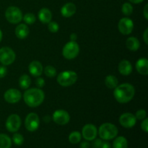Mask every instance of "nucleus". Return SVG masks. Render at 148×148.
<instances>
[{
	"mask_svg": "<svg viewBox=\"0 0 148 148\" xmlns=\"http://www.w3.org/2000/svg\"><path fill=\"white\" fill-rule=\"evenodd\" d=\"M135 94L134 86L130 83H123L114 88V96L119 103H127L133 99Z\"/></svg>",
	"mask_w": 148,
	"mask_h": 148,
	"instance_id": "obj_1",
	"label": "nucleus"
},
{
	"mask_svg": "<svg viewBox=\"0 0 148 148\" xmlns=\"http://www.w3.org/2000/svg\"><path fill=\"white\" fill-rule=\"evenodd\" d=\"M45 94L40 88H30L27 90L23 95L25 103L29 107H38L43 102Z\"/></svg>",
	"mask_w": 148,
	"mask_h": 148,
	"instance_id": "obj_2",
	"label": "nucleus"
},
{
	"mask_svg": "<svg viewBox=\"0 0 148 148\" xmlns=\"http://www.w3.org/2000/svg\"><path fill=\"white\" fill-rule=\"evenodd\" d=\"M118 132V128L111 123H104L101 124L98 130L100 137L104 140H110L115 138Z\"/></svg>",
	"mask_w": 148,
	"mask_h": 148,
	"instance_id": "obj_3",
	"label": "nucleus"
},
{
	"mask_svg": "<svg viewBox=\"0 0 148 148\" xmlns=\"http://www.w3.org/2000/svg\"><path fill=\"white\" fill-rule=\"evenodd\" d=\"M77 79V75L71 70L64 71L57 76V82L61 86L69 87L74 85Z\"/></svg>",
	"mask_w": 148,
	"mask_h": 148,
	"instance_id": "obj_4",
	"label": "nucleus"
},
{
	"mask_svg": "<svg viewBox=\"0 0 148 148\" xmlns=\"http://www.w3.org/2000/svg\"><path fill=\"white\" fill-rule=\"evenodd\" d=\"M79 53V46L76 41H72L66 43L62 50L63 56L66 59H73L77 56Z\"/></svg>",
	"mask_w": 148,
	"mask_h": 148,
	"instance_id": "obj_5",
	"label": "nucleus"
},
{
	"mask_svg": "<svg viewBox=\"0 0 148 148\" xmlns=\"http://www.w3.org/2000/svg\"><path fill=\"white\" fill-rule=\"evenodd\" d=\"M23 13L17 7L11 6L7 9L5 12V17L9 23L12 24H17L23 20Z\"/></svg>",
	"mask_w": 148,
	"mask_h": 148,
	"instance_id": "obj_6",
	"label": "nucleus"
},
{
	"mask_svg": "<svg viewBox=\"0 0 148 148\" xmlns=\"http://www.w3.org/2000/svg\"><path fill=\"white\" fill-rule=\"evenodd\" d=\"M16 54L14 51L10 47L4 46L0 49V62L4 66L12 64L14 62Z\"/></svg>",
	"mask_w": 148,
	"mask_h": 148,
	"instance_id": "obj_7",
	"label": "nucleus"
},
{
	"mask_svg": "<svg viewBox=\"0 0 148 148\" xmlns=\"http://www.w3.org/2000/svg\"><path fill=\"white\" fill-rule=\"evenodd\" d=\"M40 125V119L36 113L27 114L25 120V127L29 132H35L38 129Z\"/></svg>",
	"mask_w": 148,
	"mask_h": 148,
	"instance_id": "obj_8",
	"label": "nucleus"
},
{
	"mask_svg": "<svg viewBox=\"0 0 148 148\" xmlns=\"http://www.w3.org/2000/svg\"><path fill=\"white\" fill-rule=\"evenodd\" d=\"M6 128L10 132H16L21 126V119L17 114H11L6 121Z\"/></svg>",
	"mask_w": 148,
	"mask_h": 148,
	"instance_id": "obj_9",
	"label": "nucleus"
},
{
	"mask_svg": "<svg viewBox=\"0 0 148 148\" xmlns=\"http://www.w3.org/2000/svg\"><path fill=\"white\" fill-rule=\"evenodd\" d=\"M118 29L122 35H130L134 29V23L132 20L129 17L121 18L118 23Z\"/></svg>",
	"mask_w": 148,
	"mask_h": 148,
	"instance_id": "obj_10",
	"label": "nucleus"
},
{
	"mask_svg": "<svg viewBox=\"0 0 148 148\" xmlns=\"http://www.w3.org/2000/svg\"><path fill=\"white\" fill-rule=\"evenodd\" d=\"M53 121L59 125H65L70 120V116L67 111L64 110H56L53 114Z\"/></svg>",
	"mask_w": 148,
	"mask_h": 148,
	"instance_id": "obj_11",
	"label": "nucleus"
},
{
	"mask_svg": "<svg viewBox=\"0 0 148 148\" xmlns=\"http://www.w3.org/2000/svg\"><path fill=\"white\" fill-rule=\"evenodd\" d=\"M4 98L9 103H17L21 100L22 93L19 90L10 88L4 92Z\"/></svg>",
	"mask_w": 148,
	"mask_h": 148,
	"instance_id": "obj_12",
	"label": "nucleus"
},
{
	"mask_svg": "<svg viewBox=\"0 0 148 148\" xmlns=\"http://www.w3.org/2000/svg\"><path fill=\"white\" fill-rule=\"evenodd\" d=\"M119 121L123 127L130 129L135 126L137 123V119L135 116L132 113H124L120 116Z\"/></svg>",
	"mask_w": 148,
	"mask_h": 148,
	"instance_id": "obj_13",
	"label": "nucleus"
},
{
	"mask_svg": "<svg viewBox=\"0 0 148 148\" xmlns=\"http://www.w3.org/2000/svg\"><path fill=\"white\" fill-rule=\"evenodd\" d=\"M98 134V130L96 127L92 124H88L85 125L82 130V135L85 140L92 141L95 140Z\"/></svg>",
	"mask_w": 148,
	"mask_h": 148,
	"instance_id": "obj_14",
	"label": "nucleus"
},
{
	"mask_svg": "<svg viewBox=\"0 0 148 148\" xmlns=\"http://www.w3.org/2000/svg\"><path fill=\"white\" fill-rule=\"evenodd\" d=\"M28 69L31 75L36 77H40L43 72V65L38 61H33L32 62H30L28 66Z\"/></svg>",
	"mask_w": 148,
	"mask_h": 148,
	"instance_id": "obj_15",
	"label": "nucleus"
},
{
	"mask_svg": "<svg viewBox=\"0 0 148 148\" xmlns=\"http://www.w3.org/2000/svg\"><path fill=\"white\" fill-rule=\"evenodd\" d=\"M118 69L121 75L124 76H128L132 72V65L130 61L124 59L119 64Z\"/></svg>",
	"mask_w": 148,
	"mask_h": 148,
	"instance_id": "obj_16",
	"label": "nucleus"
},
{
	"mask_svg": "<svg viewBox=\"0 0 148 148\" xmlns=\"http://www.w3.org/2000/svg\"><path fill=\"white\" fill-rule=\"evenodd\" d=\"M77 7L74 3L68 2L61 9V14L64 17H70L75 14Z\"/></svg>",
	"mask_w": 148,
	"mask_h": 148,
	"instance_id": "obj_17",
	"label": "nucleus"
},
{
	"mask_svg": "<svg viewBox=\"0 0 148 148\" xmlns=\"http://www.w3.org/2000/svg\"><path fill=\"white\" fill-rule=\"evenodd\" d=\"M136 69L143 75H148V60L146 58H140L136 63Z\"/></svg>",
	"mask_w": 148,
	"mask_h": 148,
	"instance_id": "obj_18",
	"label": "nucleus"
},
{
	"mask_svg": "<svg viewBox=\"0 0 148 148\" xmlns=\"http://www.w3.org/2000/svg\"><path fill=\"white\" fill-rule=\"evenodd\" d=\"M38 19L42 23L48 24L51 21L52 13L48 8H42L38 12Z\"/></svg>",
	"mask_w": 148,
	"mask_h": 148,
	"instance_id": "obj_19",
	"label": "nucleus"
},
{
	"mask_svg": "<svg viewBox=\"0 0 148 148\" xmlns=\"http://www.w3.org/2000/svg\"><path fill=\"white\" fill-rule=\"evenodd\" d=\"M126 46L129 50L132 51H137L140 47V42L137 38L130 37L126 40Z\"/></svg>",
	"mask_w": 148,
	"mask_h": 148,
	"instance_id": "obj_20",
	"label": "nucleus"
},
{
	"mask_svg": "<svg viewBox=\"0 0 148 148\" xmlns=\"http://www.w3.org/2000/svg\"><path fill=\"white\" fill-rule=\"evenodd\" d=\"M15 35L18 38L24 39L28 36L29 28L26 24H20L15 28Z\"/></svg>",
	"mask_w": 148,
	"mask_h": 148,
	"instance_id": "obj_21",
	"label": "nucleus"
},
{
	"mask_svg": "<svg viewBox=\"0 0 148 148\" xmlns=\"http://www.w3.org/2000/svg\"><path fill=\"white\" fill-rule=\"evenodd\" d=\"M105 84L107 88L114 89L119 85V80L114 75H108L105 79Z\"/></svg>",
	"mask_w": 148,
	"mask_h": 148,
	"instance_id": "obj_22",
	"label": "nucleus"
},
{
	"mask_svg": "<svg viewBox=\"0 0 148 148\" xmlns=\"http://www.w3.org/2000/svg\"><path fill=\"white\" fill-rule=\"evenodd\" d=\"M128 143L127 139L124 137L120 136L115 139L113 143V148H127Z\"/></svg>",
	"mask_w": 148,
	"mask_h": 148,
	"instance_id": "obj_23",
	"label": "nucleus"
},
{
	"mask_svg": "<svg viewBox=\"0 0 148 148\" xmlns=\"http://www.w3.org/2000/svg\"><path fill=\"white\" fill-rule=\"evenodd\" d=\"M31 85V79L27 75H23L19 79V85L23 90H26Z\"/></svg>",
	"mask_w": 148,
	"mask_h": 148,
	"instance_id": "obj_24",
	"label": "nucleus"
},
{
	"mask_svg": "<svg viewBox=\"0 0 148 148\" xmlns=\"http://www.w3.org/2000/svg\"><path fill=\"white\" fill-rule=\"evenodd\" d=\"M12 146V140L8 135L0 134V148H10Z\"/></svg>",
	"mask_w": 148,
	"mask_h": 148,
	"instance_id": "obj_25",
	"label": "nucleus"
},
{
	"mask_svg": "<svg viewBox=\"0 0 148 148\" xmlns=\"http://www.w3.org/2000/svg\"><path fill=\"white\" fill-rule=\"evenodd\" d=\"M82 135L79 132H72L69 136V141L72 144H77L81 141Z\"/></svg>",
	"mask_w": 148,
	"mask_h": 148,
	"instance_id": "obj_26",
	"label": "nucleus"
},
{
	"mask_svg": "<svg viewBox=\"0 0 148 148\" xmlns=\"http://www.w3.org/2000/svg\"><path fill=\"white\" fill-rule=\"evenodd\" d=\"M121 11L122 13L126 16H130L132 14L133 12V7L130 3L125 2L123 4L122 7H121Z\"/></svg>",
	"mask_w": 148,
	"mask_h": 148,
	"instance_id": "obj_27",
	"label": "nucleus"
},
{
	"mask_svg": "<svg viewBox=\"0 0 148 148\" xmlns=\"http://www.w3.org/2000/svg\"><path fill=\"white\" fill-rule=\"evenodd\" d=\"M23 20H24L25 23L27 25H32L34 24L36 21V17L32 13H27L24 15V17H23Z\"/></svg>",
	"mask_w": 148,
	"mask_h": 148,
	"instance_id": "obj_28",
	"label": "nucleus"
},
{
	"mask_svg": "<svg viewBox=\"0 0 148 148\" xmlns=\"http://www.w3.org/2000/svg\"><path fill=\"white\" fill-rule=\"evenodd\" d=\"M44 73L48 77H53L56 75V69H55L54 66L49 65L45 67Z\"/></svg>",
	"mask_w": 148,
	"mask_h": 148,
	"instance_id": "obj_29",
	"label": "nucleus"
},
{
	"mask_svg": "<svg viewBox=\"0 0 148 148\" xmlns=\"http://www.w3.org/2000/svg\"><path fill=\"white\" fill-rule=\"evenodd\" d=\"M12 140L14 144L20 146L22 145L23 144V143H24V137H23V136L22 134H19V133H15L13 135Z\"/></svg>",
	"mask_w": 148,
	"mask_h": 148,
	"instance_id": "obj_30",
	"label": "nucleus"
},
{
	"mask_svg": "<svg viewBox=\"0 0 148 148\" xmlns=\"http://www.w3.org/2000/svg\"><path fill=\"white\" fill-rule=\"evenodd\" d=\"M48 29H49V30L51 33H55L58 32L59 29V26L58 23H56V22L51 21L48 23Z\"/></svg>",
	"mask_w": 148,
	"mask_h": 148,
	"instance_id": "obj_31",
	"label": "nucleus"
},
{
	"mask_svg": "<svg viewBox=\"0 0 148 148\" xmlns=\"http://www.w3.org/2000/svg\"><path fill=\"white\" fill-rule=\"evenodd\" d=\"M135 117L138 120H143L146 118L147 116V112H146L145 110L144 109H140L136 112L135 114Z\"/></svg>",
	"mask_w": 148,
	"mask_h": 148,
	"instance_id": "obj_32",
	"label": "nucleus"
},
{
	"mask_svg": "<svg viewBox=\"0 0 148 148\" xmlns=\"http://www.w3.org/2000/svg\"><path fill=\"white\" fill-rule=\"evenodd\" d=\"M141 129L145 132L147 133L148 132V119L145 118V119H143V122L141 124Z\"/></svg>",
	"mask_w": 148,
	"mask_h": 148,
	"instance_id": "obj_33",
	"label": "nucleus"
},
{
	"mask_svg": "<svg viewBox=\"0 0 148 148\" xmlns=\"http://www.w3.org/2000/svg\"><path fill=\"white\" fill-rule=\"evenodd\" d=\"M7 69L6 66L1 65L0 66V78H3L7 75Z\"/></svg>",
	"mask_w": 148,
	"mask_h": 148,
	"instance_id": "obj_34",
	"label": "nucleus"
},
{
	"mask_svg": "<svg viewBox=\"0 0 148 148\" xmlns=\"http://www.w3.org/2000/svg\"><path fill=\"white\" fill-rule=\"evenodd\" d=\"M94 142L92 143V147L93 148H101V145H102L103 141L101 139H96L93 140Z\"/></svg>",
	"mask_w": 148,
	"mask_h": 148,
	"instance_id": "obj_35",
	"label": "nucleus"
},
{
	"mask_svg": "<svg viewBox=\"0 0 148 148\" xmlns=\"http://www.w3.org/2000/svg\"><path fill=\"white\" fill-rule=\"evenodd\" d=\"M45 83H46V82H45V80L43 79V78L42 77L37 78V79L36 80V85H37L39 88H43V87H44Z\"/></svg>",
	"mask_w": 148,
	"mask_h": 148,
	"instance_id": "obj_36",
	"label": "nucleus"
},
{
	"mask_svg": "<svg viewBox=\"0 0 148 148\" xmlns=\"http://www.w3.org/2000/svg\"><path fill=\"white\" fill-rule=\"evenodd\" d=\"M143 39L145 44H148V28H146L143 33Z\"/></svg>",
	"mask_w": 148,
	"mask_h": 148,
	"instance_id": "obj_37",
	"label": "nucleus"
},
{
	"mask_svg": "<svg viewBox=\"0 0 148 148\" xmlns=\"http://www.w3.org/2000/svg\"><path fill=\"white\" fill-rule=\"evenodd\" d=\"M143 15H144L145 18L146 20H148V4H145L144 7V10H143Z\"/></svg>",
	"mask_w": 148,
	"mask_h": 148,
	"instance_id": "obj_38",
	"label": "nucleus"
},
{
	"mask_svg": "<svg viewBox=\"0 0 148 148\" xmlns=\"http://www.w3.org/2000/svg\"><path fill=\"white\" fill-rule=\"evenodd\" d=\"M90 144L88 142L84 141L81 143L80 145H79V147L80 148H90Z\"/></svg>",
	"mask_w": 148,
	"mask_h": 148,
	"instance_id": "obj_39",
	"label": "nucleus"
},
{
	"mask_svg": "<svg viewBox=\"0 0 148 148\" xmlns=\"http://www.w3.org/2000/svg\"><path fill=\"white\" fill-rule=\"evenodd\" d=\"M101 148H111V146L108 142H103Z\"/></svg>",
	"mask_w": 148,
	"mask_h": 148,
	"instance_id": "obj_40",
	"label": "nucleus"
},
{
	"mask_svg": "<svg viewBox=\"0 0 148 148\" xmlns=\"http://www.w3.org/2000/svg\"><path fill=\"white\" fill-rule=\"evenodd\" d=\"M77 38V35L76 33H72L70 35V40L72 41H76Z\"/></svg>",
	"mask_w": 148,
	"mask_h": 148,
	"instance_id": "obj_41",
	"label": "nucleus"
},
{
	"mask_svg": "<svg viewBox=\"0 0 148 148\" xmlns=\"http://www.w3.org/2000/svg\"><path fill=\"white\" fill-rule=\"evenodd\" d=\"M130 1H131L132 3H134V4H140V3L143 2L144 0H129Z\"/></svg>",
	"mask_w": 148,
	"mask_h": 148,
	"instance_id": "obj_42",
	"label": "nucleus"
},
{
	"mask_svg": "<svg viewBox=\"0 0 148 148\" xmlns=\"http://www.w3.org/2000/svg\"><path fill=\"white\" fill-rule=\"evenodd\" d=\"M50 119H51V118H50V116H46L43 117V121H46V123L49 122V121H50Z\"/></svg>",
	"mask_w": 148,
	"mask_h": 148,
	"instance_id": "obj_43",
	"label": "nucleus"
},
{
	"mask_svg": "<svg viewBox=\"0 0 148 148\" xmlns=\"http://www.w3.org/2000/svg\"><path fill=\"white\" fill-rule=\"evenodd\" d=\"M2 36H3L2 32H1V30H0V42L1 41V39H2Z\"/></svg>",
	"mask_w": 148,
	"mask_h": 148,
	"instance_id": "obj_44",
	"label": "nucleus"
}]
</instances>
